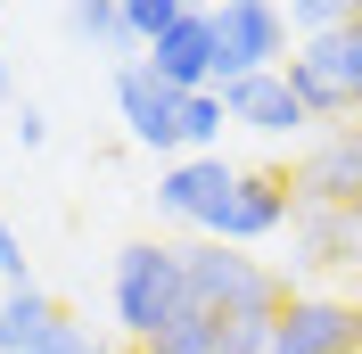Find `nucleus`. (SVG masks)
<instances>
[{"label":"nucleus","instance_id":"nucleus-20","mask_svg":"<svg viewBox=\"0 0 362 354\" xmlns=\"http://www.w3.org/2000/svg\"><path fill=\"white\" fill-rule=\"evenodd\" d=\"M354 115H362V74H354Z\"/></svg>","mask_w":362,"mask_h":354},{"label":"nucleus","instance_id":"nucleus-19","mask_svg":"<svg viewBox=\"0 0 362 354\" xmlns=\"http://www.w3.org/2000/svg\"><path fill=\"white\" fill-rule=\"evenodd\" d=\"M17 140H25V149H42V140H49V115L33 108V99H25V108H17Z\"/></svg>","mask_w":362,"mask_h":354},{"label":"nucleus","instance_id":"nucleus-16","mask_svg":"<svg viewBox=\"0 0 362 354\" xmlns=\"http://www.w3.org/2000/svg\"><path fill=\"white\" fill-rule=\"evenodd\" d=\"M288 25H305V33H338V25H362V0H288Z\"/></svg>","mask_w":362,"mask_h":354},{"label":"nucleus","instance_id":"nucleus-1","mask_svg":"<svg viewBox=\"0 0 362 354\" xmlns=\"http://www.w3.org/2000/svg\"><path fill=\"white\" fill-rule=\"evenodd\" d=\"M181 272H189V297H198L214 321H247V313H280L288 305V288L272 280L255 256H239V247H223V239L181 247Z\"/></svg>","mask_w":362,"mask_h":354},{"label":"nucleus","instance_id":"nucleus-12","mask_svg":"<svg viewBox=\"0 0 362 354\" xmlns=\"http://www.w3.org/2000/svg\"><path fill=\"white\" fill-rule=\"evenodd\" d=\"M49 321H58V305H49L42 288H8L0 297V354H33Z\"/></svg>","mask_w":362,"mask_h":354},{"label":"nucleus","instance_id":"nucleus-8","mask_svg":"<svg viewBox=\"0 0 362 354\" xmlns=\"http://www.w3.org/2000/svg\"><path fill=\"white\" fill-rule=\"evenodd\" d=\"M115 115H124V132L140 140V149H181V91L165 83L148 58H132V67L115 74Z\"/></svg>","mask_w":362,"mask_h":354},{"label":"nucleus","instance_id":"nucleus-7","mask_svg":"<svg viewBox=\"0 0 362 354\" xmlns=\"http://www.w3.org/2000/svg\"><path fill=\"white\" fill-rule=\"evenodd\" d=\"M272 354H362V305L346 297H288L272 321Z\"/></svg>","mask_w":362,"mask_h":354},{"label":"nucleus","instance_id":"nucleus-4","mask_svg":"<svg viewBox=\"0 0 362 354\" xmlns=\"http://www.w3.org/2000/svg\"><path fill=\"white\" fill-rule=\"evenodd\" d=\"M214 42H223V83L288 67V8L280 0H214Z\"/></svg>","mask_w":362,"mask_h":354},{"label":"nucleus","instance_id":"nucleus-6","mask_svg":"<svg viewBox=\"0 0 362 354\" xmlns=\"http://www.w3.org/2000/svg\"><path fill=\"white\" fill-rule=\"evenodd\" d=\"M288 215H296V181L255 165V173L230 181V198H223V215L206 222V239H223V247H255V239H272Z\"/></svg>","mask_w":362,"mask_h":354},{"label":"nucleus","instance_id":"nucleus-15","mask_svg":"<svg viewBox=\"0 0 362 354\" xmlns=\"http://www.w3.org/2000/svg\"><path fill=\"white\" fill-rule=\"evenodd\" d=\"M66 25L83 33V42H115V50H132V42H124V0H66Z\"/></svg>","mask_w":362,"mask_h":354},{"label":"nucleus","instance_id":"nucleus-9","mask_svg":"<svg viewBox=\"0 0 362 354\" xmlns=\"http://www.w3.org/2000/svg\"><path fill=\"white\" fill-rule=\"evenodd\" d=\"M148 67L173 91H223V42H214V8H189L173 33L148 42Z\"/></svg>","mask_w":362,"mask_h":354},{"label":"nucleus","instance_id":"nucleus-13","mask_svg":"<svg viewBox=\"0 0 362 354\" xmlns=\"http://www.w3.org/2000/svg\"><path fill=\"white\" fill-rule=\"evenodd\" d=\"M223 91H181V156H223Z\"/></svg>","mask_w":362,"mask_h":354},{"label":"nucleus","instance_id":"nucleus-21","mask_svg":"<svg viewBox=\"0 0 362 354\" xmlns=\"http://www.w3.org/2000/svg\"><path fill=\"white\" fill-rule=\"evenodd\" d=\"M0 83H8V58H0Z\"/></svg>","mask_w":362,"mask_h":354},{"label":"nucleus","instance_id":"nucleus-11","mask_svg":"<svg viewBox=\"0 0 362 354\" xmlns=\"http://www.w3.org/2000/svg\"><path fill=\"white\" fill-rule=\"evenodd\" d=\"M230 181H239V165H223V156H173L165 165V181H157V206L173 222H214L223 215V198H230Z\"/></svg>","mask_w":362,"mask_h":354},{"label":"nucleus","instance_id":"nucleus-10","mask_svg":"<svg viewBox=\"0 0 362 354\" xmlns=\"http://www.w3.org/2000/svg\"><path fill=\"white\" fill-rule=\"evenodd\" d=\"M223 108H230V124H247V132H264V140H288V132H305V124H313V115H305V99H296V83H288L280 67L223 83Z\"/></svg>","mask_w":362,"mask_h":354},{"label":"nucleus","instance_id":"nucleus-14","mask_svg":"<svg viewBox=\"0 0 362 354\" xmlns=\"http://www.w3.org/2000/svg\"><path fill=\"white\" fill-rule=\"evenodd\" d=\"M181 17H189V0H124V42L148 50L157 33H173Z\"/></svg>","mask_w":362,"mask_h":354},{"label":"nucleus","instance_id":"nucleus-17","mask_svg":"<svg viewBox=\"0 0 362 354\" xmlns=\"http://www.w3.org/2000/svg\"><path fill=\"white\" fill-rule=\"evenodd\" d=\"M33 354H99V346H90V330H74L66 313H58V321L42 330V346H33Z\"/></svg>","mask_w":362,"mask_h":354},{"label":"nucleus","instance_id":"nucleus-5","mask_svg":"<svg viewBox=\"0 0 362 354\" xmlns=\"http://www.w3.org/2000/svg\"><path fill=\"white\" fill-rule=\"evenodd\" d=\"M296 206H329V215H362V124H329L296 165Z\"/></svg>","mask_w":362,"mask_h":354},{"label":"nucleus","instance_id":"nucleus-18","mask_svg":"<svg viewBox=\"0 0 362 354\" xmlns=\"http://www.w3.org/2000/svg\"><path fill=\"white\" fill-rule=\"evenodd\" d=\"M0 280H8V288H33V280H25V247H17V231H8V215H0Z\"/></svg>","mask_w":362,"mask_h":354},{"label":"nucleus","instance_id":"nucleus-2","mask_svg":"<svg viewBox=\"0 0 362 354\" xmlns=\"http://www.w3.org/2000/svg\"><path fill=\"white\" fill-rule=\"evenodd\" d=\"M181 288H189V272H181V247H157L140 239L115 256V321H124V338H157L165 321L181 313Z\"/></svg>","mask_w":362,"mask_h":354},{"label":"nucleus","instance_id":"nucleus-3","mask_svg":"<svg viewBox=\"0 0 362 354\" xmlns=\"http://www.w3.org/2000/svg\"><path fill=\"white\" fill-rule=\"evenodd\" d=\"M305 99L313 124H346L354 115V74H362V25H338V33H305L288 67H280Z\"/></svg>","mask_w":362,"mask_h":354},{"label":"nucleus","instance_id":"nucleus-22","mask_svg":"<svg viewBox=\"0 0 362 354\" xmlns=\"http://www.w3.org/2000/svg\"><path fill=\"white\" fill-rule=\"evenodd\" d=\"M99 354H107V346H99Z\"/></svg>","mask_w":362,"mask_h":354}]
</instances>
